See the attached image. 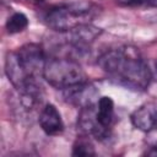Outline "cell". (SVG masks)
Listing matches in <instances>:
<instances>
[{"label": "cell", "mask_w": 157, "mask_h": 157, "mask_svg": "<svg viewBox=\"0 0 157 157\" xmlns=\"http://www.w3.org/2000/svg\"><path fill=\"white\" fill-rule=\"evenodd\" d=\"M97 64L113 82L132 91H146L152 81L150 65L132 45L105 50L98 56Z\"/></svg>", "instance_id": "cell-1"}, {"label": "cell", "mask_w": 157, "mask_h": 157, "mask_svg": "<svg viewBox=\"0 0 157 157\" xmlns=\"http://www.w3.org/2000/svg\"><path fill=\"white\" fill-rule=\"evenodd\" d=\"M47 59L45 50L37 43H26L9 52L5 56V74L13 88H21L43 77Z\"/></svg>", "instance_id": "cell-2"}, {"label": "cell", "mask_w": 157, "mask_h": 157, "mask_svg": "<svg viewBox=\"0 0 157 157\" xmlns=\"http://www.w3.org/2000/svg\"><path fill=\"white\" fill-rule=\"evenodd\" d=\"M98 7L90 1H69L50 6L43 15L44 23L55 32H67L90 23Z\"/></svg>", "instance_id": "cell-3"}, {"label": "cell", "mask_w": 157, "mask_h": 157, "mask_svg": "<svg viewBox=\"0 0 157 157\" xmlns=\"http://www.w3.org/2000/svg\"><path fill=\"white\" fill-rule=\"evenodd\" d=\"M43 78L52 87L61 91L88 81L78 60L58 55L48 56L43 70Z\"/></svg>", "instance_id": "cell-4"}, {"label": "cell", "mask_w": 157, "mask_h": 157, "mask_svg": "<svg viewBox=\"0 0 157 157\" xmlns=\"http://www.w3.org/2000/svg\"><path fill=\"white\" fill-rule=\"evenodd\" d=\"M77 128L81 134L94 137L99 141H105L110 137L112 130L104 128L97 119L96 105L81 108L77 117Z\"/></svg>", "instance_id": "cell-5"}, {"label": "cell", "mask_w": 157, "mask_h": 157, "mask_svg": "<svg viewBox=\"0 0 157 157\" xmlns=\"http://www.w3.org/2000/svg\"><path fill=\"white\" fill-rule=\"evenodd\" d=\"M63 96L69 104L81 109V108L96 105L99 99V91L90 81H86L64 90Z\"/></svg>", "instance_id": "cell-6"}, {"label": "cell", "mask_w": 157, "mask_h": 157, "mask_svg": "<svg viewBox=\"0 0 157 157\" xmlns=\"http://www.w3.org/2000/svg\"><path fill=\"white\" fill-rule=\"evenodd\" d=\"M131 124L144 132L157 130V103L148 102L136 108L130 117Z\"/></svg>", "instance_id": "cell-7"}, {"label": "cell", "mask_w": 157, "mask_h": 157, "mask_svg": "<svg viewBox=\"0 0 157 157\" xmlns=\"http://www.w3.org/2000/svg\"><path fill=\"white\" fill-rule=\"evenodd\" d=\"M38 123L40 129L49 136L59 135L64 130V121L61 114L58 108L52 103H47L43 105L38 117Z\"/></svg>", "instance_id": "cell-8"}, {"label": "cell", "mask_w": 157, "mask_h": 157, "mask_svg": "<svg viewBox=\"0 0 157 157\" xmlns=\"http://www.w3.org/2000/svg\"><path fill=\"white\" fill-rule=\"evenodd\" d=\"M96 115L98 121L107 129L113 128L115 121V112H114V102L108 96L99 97L96 104Z\"/></svg>", "instance_id": "cell-9"}, {"label": "cell", "mask_w": 157, "mask_h": 157, "mask_svg": "<svg viewBox=\"0 0 157 157\" xmlns=\"http://www.w3.org/2000/svg\"><path fill=\"white\" fill-rule=\"evenodd\" d=\"M91 136L81 134L80 136H77V139L75 140L74 145H72V151L71 155L72 156H77V157H90V156H94L96 151H94V146L90 139Z\"/></svg>", "instance_id": "cell-10"}, {"label": "cell", "mask_w": 157, "mask_h": 157, "mask_svg": "<svg viewBox=\"0 0 157 157\" xmlns=\"http://www.w3.org/2000/svg\"><path fill=\"white\" fill-rule=\"evenodd\" d=\"M28 27V18L23 12H13L6 20L5 28L9 34H16Z\"/></svg>", "instance_id": "cell-11"}, {"label": "cell", "mask_w": 157, "mask_h": 157, "mask_svg": "<svg viewBox=\"0 0 157 157\" xmlns=\"http://www.w3.org/2000/svg\"><path fill=\"white\" fill-rule=\"evenodd\" d=\"M117 2L121 6H140V5H148L150 0H117Z\"/></svg>", "instance_id": "cell-12"}, {"label": "cell", "mask_w": 157, "mask_h": 157, "mask_svg": "<svg viewBox=\"0 0 157 157\" xmlns=\"http://www.w3.org/2000/svg\"><path fill=\"white\" fill-rule=\"evenodd\" d=\"M148 135V139H147V142L150 146H157V130H153V131H150L147 132Z\"/></svg>", "instance_id": "cell-13"}, {"label": "cell", "mask_w": 157, "mask_h": 157, "mask_svg": "<svg viewBox=\"0 0 157 157\" xmlns=\"http://www.w3.org/2000/svg\"><path fill=\"white\" fill-rule=\"evenodd\" d=\"M151 72H152V78L157 80V60L153 63V67L151 69Z\"/></svg>", "instance_id": "cell-14"}]
</instances>
